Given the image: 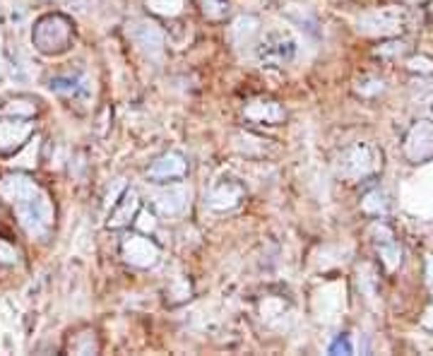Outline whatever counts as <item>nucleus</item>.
<instances>
[{"mask_svg":"<svg viewBox=\"0 0 433 356\" xmlns=\"http://www.w3.org/2000/svg\"><path fill=\"white\" fill-rule=\"evenodd\" d=\"M0 198L15 209L17 221L31 239H46L53 229L56 209L46 190L24 174L0 176Z\"/></svg>","mask_w":433,"mask_h":356,"instance_id":"1","label":"nucleus"},{"mask_svg":"<svg viewBox=\"0 0 433 356\" xmlns=\"http://www.w3.org/2000/svg\"><path fill=\"white\" fill-rule=\"evenodd\" d=\"M75 39V24L70 17L61 15V12H51L43 15L39 22L34 24L31 31V41L39 53L46 56H61L73 46Z\"/></svg>","mask_w":433,"mask_h":356,"instance_id":"2","label":"nucleus"},{"mask_svg":"<svg viewBox=\"0 0 433 356\" xmlns=\"http://www.w3.org/2000/svg\"><path fill=\"white\" fill-rule=\"evenodd\" d=\"M380 169H383V152L366 142H356L337 157V174L349 183L378 176Z\"/></svg>","mask_w":433,"mask_h":356,"instance_id":"3","label":"nucleus"},{"mask_svg":"<svg viewBox=\"0 0 433 356\" xmlns=\"http://www.w3.org/2000/svg\"><path fill=\"white\" fill-rule=\"evenodd\" d=\"M407 27V12L402 8L366 10L356 17V31L364 36H397Z\"/></svg>","mask_w":433,"mask_h":356,"instance_id":"4","label":"nucleus"},{"mask_svg":"<svg viewBox=\"0 0 433 356\" xmlns=\"http://www.w3.org/2000/svg\"><path fill=\"white\" fill-rule=\"evenodd\" d=\"M120 256L132 267L150 270V267H155L159 260H162V248L150 236H145V234H130V236H125L123 244H120Z\"/></svg>","mask_w":433,"mask_h":356,"instance_id":"5","label":"nucleus"},{"mask_svg":"<svg viewBox=\"0 0 433 356\" xmlns=\"http://www.w3.org/2000/svg\"><path fill=\"white\" fill-rule=\"evenodd\" d=\"M402 155L407 162L419 164L433 157V120L424 118L412 123V128L407 130L402 140Z\"/></svg>","mask_w":433,"mask_h":356,"instance_id":"6","label":"nucleus"},{"mask_svg":"<svg viewBox=\"0 0 433 356\" xmlns=\"http://www.w3.org/2000/svg\"><path fill=\"white\" fill-rule=\"evenodd\" d=\"M256 56L260 66L265 68H282L286 63L294 61L296 56V43L286 34H267L263 41L258 43Z\"/></svg>","mask_w":433,"mask_h":356,"instance_id":"7","label":"nucleus"},{"mask_svg":"<svg viewBox=\"0 0 433 356\" xmlns=\"http://www.w3.org/2000/svg\"><path fill=\"white\" fill-rule=\"evenodd\" d=\"M128 36L137 51L150 58H159L164 51V31L150 20H132L128 24Z\"/></svg>","mask_w":433,"mask_h":356,"instance_id":"8","label":"nucleus"},{"mask_svg":"<svg viewBox=\"0 0 433 356\" xmlns=\"http://www.w3.org/2000/svg\"><path fill=\"white\" fill-rule=\"evenodd\" d=\"M188 176V159L176 150H169L164 155H159L152 167L147 169V178L155 183H171L181 181Z\"/></svg>","mask_w":433,"mask_h":356,"instance_id":"9","label":"nucleus"},{"mask_svg":"<svg viewBox=\"0 0 433 356\" xmlns=\"http://www.w3.org/2000/svg\"><path fill=\"white\" fill-rule=\"evenodd\" d=\"M371 239H373L375 251H378V258H380V263H383L385 270L387 272L397 270V267L402 265V260H405V251H402V246L395 241L392 229L378 221V224L371 226Z\"/></svg>","mask_w":433,"mask_h":356,"instance_id":"10","label":"nucleus"},{"mask_svg":"<svg viewBox=\"0 0 433 356\" xmlns=\"http://www.w3.org/2000/svg\"><path fill=\"white\" fill-rule=\"evenodd\" d=\"M34 135V125L22 118H0V152H20L29 137Z\"/></svg>","mask_w":433,"mask_h":356,"instance_id":"11","label":"nucleus"},{"mask_svg":"<svg viewBox=\"0 0 433 356\" xmlns=\"http://www.w3.org/2000/svg\"><path fill=\"white\" fill-rule=\"evenodd\" d=\"M244 118L256 125H279L286 120V109L277 99H251L244 106Z\"/></svg>","mask_w":433,"mask_h":356,"instance_id":"12","label":"nucleus"},{"mask_svg":"<svg viewBox=\"0 0 433 356\" xmlns=\"http://www.w3.org/2000/svg\"><path fill=\"white\" fill-rule=\"evenodd\" d=\"M188 200H190V193L186 186H169L155 195V207L164 217H178V214L186 212Z\"/></svg>","mask_w":433,"mask_h":356,"instance_id":"13","label":"nucleus"},{"mask_svg":"<svg viewBox=\"0 0 433 356\" xmlns=\"http://www.w3.org/2000/svg\"><path fill=\"white\" fill-rule=\"evenodd\" d=\"M244 198V186L236 181H221L219 186H214L207 195V207L216 209V212H226V209H234Z\"/></svg>","mask_w":433,"mask_h":356,"instance_id":"14","label":"nucleus"},{"mask_svg":"<svg viewBox=\"0 0 433 356\" xmlns=\"http://www.w3.org/2000/svg\"><path fill=\"white\" fill-rule=\"evenodd\" d=\"M260 34V20L256 15H239L236 20L229 24V41L234 48H246L258 39Z\"/></svg>","mask_w":433,"mask_h":356,"instance_id":"15","label":"nucleus"},{"mask_svg":"<svg viewBox=\"0 0 433 356\" xmlns=\"http://www.w3.org/2000/svg\"><path fill=\"white\" fill-rule=\"evenodd\" d=\"M137 209H140V198H137V193L135 190H125L123 195H120V200L113 205L111 209V214H108V229H123V226H128L132 219H135V214H137Z\"/></svg>","mask_w":433,"mask_h":356,"instance_id":"16","label":"nucleus"},{"mask_svg":"<svg viewBox=\"0 0 433 356\" xmlns=\"http://www.w3.org/2000/svg\"><path fill=\"white\" fill-rule=\"evenodd\" d=\"M39 111H41V104H39V99H34V97H15V99L3 101V106H0V116L3 118L31 120Z\"/></svg>","mask_w":433,"mask_h":356,"instance_id":"17","label":"nucleus"},{"mask_svg":"<svg viewBox=\"0 0 433 356\" xmlns=\"http://www.w3.org/2000/svg\"><path fill=\"white\" fill-rule=\"evenodd\" d=\"M51 89L61 97H66L70 101L87 99L89 97V87L85 78H53L51 80Z\"/></svg>","mask_w":433,"mask_h":356,"instance_id":"18","label":"nucleus"},{"mask_svg":"<svg viewBox=\"0 0 433 356\" xmlns=\"http://www.w3.org/2000/svg\"><path fill=\"white\" fill-rule=\"evenodd\" d=\"M99 349H101L99 337L92 328H82L80 333H75L68 342V352L73 354H97Z\"/></svg>","mask_w":433,"mask_h":356,"instance_id":"19","label":"nucleus"},{"mask_svg":"<svg viewBox=\"0 0 433 356\" xmlns=\"http://www.w3.org/2000/svg\"><path fill=\"white\" fill-rule=\"evenodd\" d=\"M361 209L371 217H385L387 209H390V200L383 190H368V193L361 198Z\"/></svg>","mask_w":433,"mask_h":356,"instance_id":"20","label":"nucleus"},{"mask_svg":"<svg viewBox=\"0 0 433 356\" xmlns=\"http://www.w3.org/2000/svg\"><path fill=\"white\" fill-rule=\"evenodd\" d=\"M145 8L157 17H178L186 10V0H145Z\"/></svg>","mask_w":433,"mask_h":356,"instance_id":"21","label":"nucleus"},{"mask_svg":"<svg viewBox=\"0 0 433 356\" xmlns=\"http://www.w3.org/2000/svg\"><path fill=\"white\" fill-rule=\"evenodd\" d=\"M202 17L209 22H221L229 15V0H195Z\"/></svg>","mask_w":433,"mask_h":356,"instance_id":"22","label":"nucleus"},{"mask_svg":"<svg viewBox=\"0 0 433 356\" xmlns=\"http://www.w3.org/2000/svg\"><path fill=\"white\" fill-rule=\"evenodd\" d=\"M383 89H385V82H383V80H378V78H364V80L356 82L354 92L359 94V97L371 99V97H378V94L383 92Z\"/></svg>","mask_w":433,"mask_h":356,"instance_id":"23","label":"nucleus"},{"mask_svg":"<svg viewBox=\"0 0 433 356\" xmlns=\"http://www.w3.org/2000/svg\"><path fill=\"white\" fill-rule=\"evenodd\" d=\"M407 43L405 41H390V43H385V46H380V48H375V56H380V58H400V56H405L407 53Z\"/></svg>","mask_w":433,"mask_h":356,"instance_id":"24","label":"nucleus"},{"mask_svg":"<svg viewBox=\"0 0 433 356\" xmlns=\"http://www.w3.org/2000/svg\"><path fill=\"white\" fill-rule=\"evenodd\" d=\"M407 68H409V73L431 75L433 73V61L429 58V56H414V58L407 61Z\"/></svg>","mask_w":433,"mask_h":356,"instance_id":"25","label":"nucleus"},{"mask_svg":"<svg viewBox=\"0 0 433 356\" xmlns=\"http://www.w3.org/2000/svg\"><path fill=\"white\" fill-rule=\"evenodd\" d=\"M135 226L140 229V231H155L157 229V219H155V214H150L147 209H145V212H137L135 214Z\"/></svg>","mask_w":433,"mask_h":356,"instance_id":"26","label":"nucleus"},{"mask_svg":"<svg viewBox=\"0 0 433 356\" xmlns=\"http://www.w3.org/2000/svg\"><path fill=\"white\" fill-rule=\"evenodd\" d=\"M330 354H354V347H352V342H349V337L347 335L337 337L333 345H330Z\"/></svg>","mask_w":433,"mask_h":356,"instance_id":"27","label":"nucleus"},{"mask_svg":"<svg viewBox=\"0 0 433 356\" xmlns=\"http://www.w3.org/2000/svg\"><path fill=\"white\" fill-rule=\"evenodd\" d=\"M0 263H5V265H15L17 263V251L3 239H0Z\"/></svg>","mask_w":433,"mask_h":356,"instance_id":"28","label":"nucleus"},{"mask_svg":"<svg viewBox=\"0 0 433 356\" xmlns=\"http://www.w3.org/2000/svg\"><path fill=\"white\" fill-rule=\"evenodd\" d=\"M422 328L426 330H433V303H429L424 310V315H422Z\"/></svg>","mask_w":433,"mask_h":356,"instance_id":"29","label":"nucleus"},{"mask_svg":"<svg viewBox=\"0 0 433 356\" xmlns=\"http://www.w3.org/2000/svg\"><path fill=\"white\" fill-rule=\"evenodd\" d=\"M426 282H429V289L433 294V256L426 260Z\"/></svg>","mask_w":433,"mask_h":356,"instance_id":"30","label":"nucleus"},{"mask_svg":"<svg viewBox=\"0 0 433 356\" xmlns=\"http://www.w3.org/2000/svg\"><path fill=\"white\" fill-rule=\"evenodd\" d=\"M429 15H431V20H433V0H431V5H429Z\"/></svg>","mask_w":433,"mask_h":356,"instance_id":"31","label":"nucleus"},{"mask_svg":"<svg viewBox=\"0 0 433 356\" xmlns=\"http://www.w3.org/2000/svg\"><path fill=\"white\" fill-rule=\"evenodd\" d=\"M405 3H422V0H405Z\"/></svg>","mask_w":433,"mask_h":356,"instance_id":"32","label":"nucleus"}]
</instances>
